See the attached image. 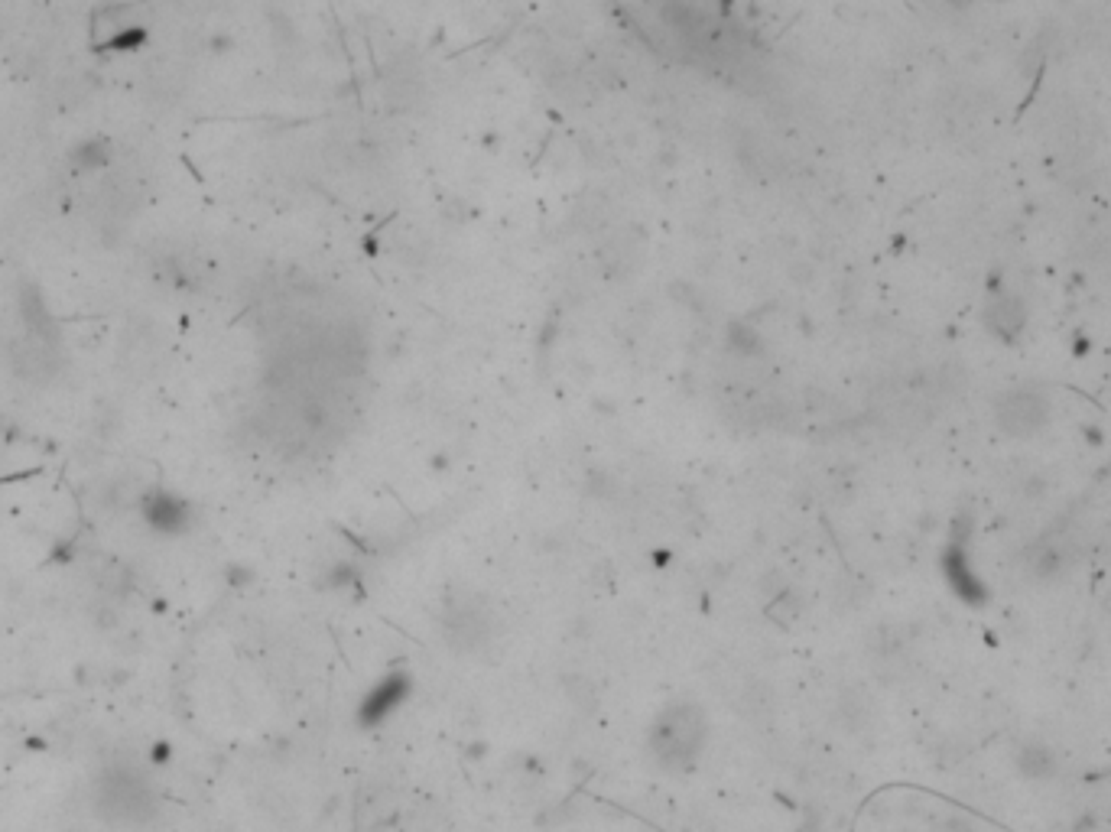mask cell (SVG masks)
<instances>
[{
	"instance_id": "1",
	"label": "cell",
	"mask_w": 1111,
	"mask_h": 832,
	"mask_svg": "<svg viewBox=\"0 0 1111 832\" xmlns=\"http://www.w3.org/2000/svg\"><path fill=\"white\" fill-rule=\"evenodd\" d=\"M1053 416L1050 397L1037 387H1014L995 403V423L1011 439H1034L1043 433Z\"/></svg>"
},
{
	"instance_id": "2",
	"label": "cell",
	"mask_w": 1111,
	"mask_h": 832,
	"mask_svg": "<svg viewBox=\"0 0 1111 832\" xmlns=\"http://www.w3.org/2000/svg\"><path fill=\"white\" fill-rule=\"evenodd\" d=\"M969 520L962 517V524H956V537L949 540V546L943 550V576L949 582V589L956 592L962 602L969 605H985L988 602V585L985 579L978 576L975 566H972V556H969V533H962Z\"/></svg>"
},
{
	"instance_id": "3",
	"label": "cell",
	"mask_w": 1111,
	"mask_h": 832,
	"mask_svg": "<svg viewBox=\"0 0 1111 832\" xmlns=\"http://www.w3.org/2000/svg\"><path fill=\"white\" fill-rule=\"evenodd\" d=\"M982 325L998 342H1014L1027 329V303L1017 293H1001L985 306Z\"/></svg>"
},
{
	"instance_id": "4",
	"label": "cell",
	"mask_w": 1111,
	"mask_h": 832,
	"mask_svg": "<svg viewBox=\"0 0 1111 832\" xmlns=\"http://www.w3.org/2000/svg\"><path fill=\"white\" fill-rule=\"evenodd\" d=\"M1017 767L1030 780H1050L1056 774V758L1047 745H1027L1017 754Z\"/></svg>"
},
{
	"instance_id": "5",
	"label": "cell",
	"mask_w": 1111,
	"mask_h": 832,
	"mask_svg": "<svg viewBox=\"0 0 1111 832\" xmlns=\"http://www.w3.org/2000/svg\"><path fill=\"white\" fill-rule=\"evenodd\" d=\"M1030 566H1034L1037 576L1050 579V576H1060V572L1066 569V556H1063L1060 546L1043 543V546H1037V550H1034V556H1030Z\"/></svg>"
}]
</instances>
